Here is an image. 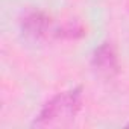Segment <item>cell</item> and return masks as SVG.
Wrapping results in <instances>:
<instances>
[{
	"label": "cell",
	"mask_w": 129,
	"mask_h": 129,
	"mask_svg": "<svg viewBox=\"0 0 129 129\" xmlns=\"http://www.w3.org/2000/svg\"><path fill=\"white\" fill-rule=\"evenodd\" d=\"M21 30L32 41L44 40L52 30V20L43 11H29L21 18Z\"/></svg>",
	"instance_id": "cell-3"
},
{
	"label": "cell",
	"mask_w": 129,
	"mask_h": 129,
	"mask_svg": "<svg viewBox=\"0 0 129 129\" xmlns=\"http://www.w3.org/2000/svg\"><path fill=\"white\" fill-rule=\"evenodd\" d=\"M82 106V90L73 88L69 91H62L52 97L40 111L35 118V126H50L59 120L73 118Z\"/></svg>",
	"instance_id": "cell-1"
},
{
	"label": "cell",
	"mask_w": 129,
	"mask_h": 129,
	"mask_svg": "<svg viewBox=\"0 0 129 129\" xmlns=\"http://www.w3.org/2000/svg\"><path fill=\"white\" fill-rule=\"evenodd\" d=\"M91 66L102 78H114L118 73V56L111 43H103L93 52Z\"/></svg>",
	"instance_id": "cell-2"
},
{
	"label": "cell",
	"mask_w": 129,
	"mask_h": 129,
	"mask_svg": "<svg viewBox=\"0 0 129 129\" xmlns=\"http://www.w3.org/2000/svg\"><path fill=\"white\" fill-rule=\"evenodd\" d=\"M85 34H87V29L81 21H76V20L64 23L61 27L55 29L53 32L56 38H62V40H79L85 37Z\"/></svg>",
	"instance_id": "cell-4"
}]
</instances>
